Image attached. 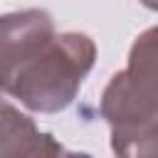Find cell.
<instances>
[{"instance_id":"obj_2","label":"cell","mask_w":158,"mask_h":158,"mask_svg":"<svg viewBox=\"0 0 158 158\" xmlns=\"http://www.w3.org/2000/svg\"><path fill=\"white\" fill-rule=\"evenodd\" d=\"M99 114L116 156L158 158V25L133 40L126 67L101 91Z\"/></svg>"},{"instance_id":"obj_1","label":"cell","mask_w":158,"mask_h":158,"mask_svg":"<svg viewBox=\"0 0 158 158\" xmlns=\"http://www.w3.org/2000/svg\"><path fill=\"white\" fill-rule=\"evenodd\" d=\"M94 62L96 42L86 32H57L47 10H17L0 20L2 91L35 114L72 106Z\"/></svg>"},{"instance_id":"obj_3","label":"cell","mask_w":158,"mask_h":158,"mask_svg":"<svg viewBox=\"0 0 158 158\" xmlns=\"http://www.w3.org/2000/svg\"><path fill=\"white\" fill-rule=\"evenodd\" d=\"M64 153L62 143L35 126V121L15 109L10 101H2V123H0V156L2 158H42V156H59Z\"/></svg>"},{"instance_id":"obj_4","label":"cell","mask_w":158,"mask_h":158,"mask_svg":"<svg viewBox=\"0 0 158 158\" xmlns=\"http://www.w3.org/2000/svg\"><path fill=\"white\" fill-rule=\"evenodd\" d=\"M143 7H148V10H153V12H158V0H138Z\"/></svg>"}]
</instances>
